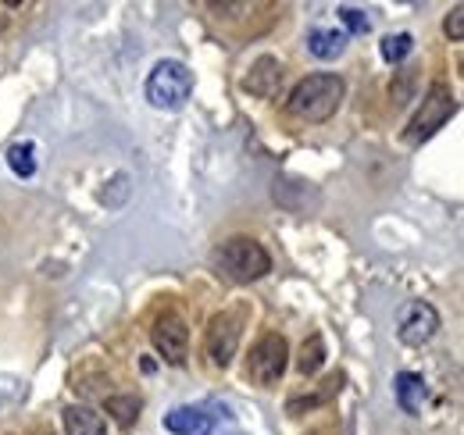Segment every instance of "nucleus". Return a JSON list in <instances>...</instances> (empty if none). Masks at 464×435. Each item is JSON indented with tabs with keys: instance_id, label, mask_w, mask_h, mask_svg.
Masks as SVG:
<instances>
[{
	"instance_id": "nucleus-13",
	"label": "nucleus",
	"mask_w": 464,
	"mask_h": 435,
	"mask_svg": "<svg viewBox=\"0 0 464 435\" xmlns=\"http://www.w3.org/2000/svg\"><path fill=\"white\" fill-rule=\"evenodd\" d=\"M393 389H397V403H401L404 414H418L421 403H425V396H429L425 382L418 379V375H411V372H401L397 382H393Z\"/></svg>"
},
{
	"instance_id": "nucleus-21",
	"label": "nucleus",
	"mask_w": 464,
	"mask_h": 435,
	"mask_svg": "<svg viewBox=\"0 0 464 435\" xmlns=\"http://www.w3.org/2000/svg\"><path fill=\"white\" fill-rule=\"evenodd\" d=\"M18 392H22V382L11 379V375H0V407L11 403V400H18Z\"/></svg>"
},
{
	"instance_id": "nucleus-5",
	"label": "nucleus",
	"mask_w": 464,
	"mask_h": 435,
	"mask_svg": "<svg viewBox=\"0 0 464 435\" xmlns=\"http://www.w3.org/2000/svg\"><path fill=\"white\" fill-rule=\"evenodd\" d=\"M286 361H290V346L283 335H261L246 357V375L254 385H276L286 372Z\"/></svg>"
},
{
	"instance_id": "nucleus-16",
	"label": "nucleus",
	"mask_w": 464,
	"mask_h": 435,
	"mask_svg": "<svg viewBox=\"0 0 464 435\" xmlns=\"http://www.w3.org/2000/svg\"><path fill=\"white\" fill-rule=\"evenodd\" d=\"M104 411L115 418V425L129 429V425H136V418H140V411H143V400H140V396H108Z\"/></svg>"
},
{
	"instance_id": "nucleus-3",
	"label": "nucleus",
	"mask_w": 464,
	"mask_h": 435,
	"mask_svg": "<svg viewBox=\"0 0 464 435\" xmlns=\"http://www.w3.org/2000/svg\"><path fill=\"white\" fill-rule=\"evenodd\" d=\"M193 93V72L182 61H158L147 75V101L158 111H179Z\"/></svg>"
},
{
	"instance_id": "nucleus-14",
	"label": "nucleus",
	"mask_w": 464,
	"mask_h": 435,
	"mask_svg": "<svg viewBox=\"0 0 464 435\" xmlns=\"http://www.w3.org/2000/svg\"><path fill=\"white\" fill-rule=\"evenodd\" d=\"M307 51L314 57H322V61H333V57H340L347 51V36L343 33H336V29H311V36H307Z\"/></svg>"
},
{
	"instance_id": "nucleus-17",
	"label": "nucleus",
	"mask_w": 464,
	"mask_h": 435,
	"mask_svg": "<svg viewBox=\"0 0 464 435\" xmlns=\"http://www.w3.org/2000/svg\"><path fill=\"white\" fill-rule=\"evenodd\" d=\"M7 164H11V171H14V175L29 179V175L36 171V158H33V143H14V147L7 150Z\"/></svg>"
},
{
	"instance_id": "nucleus-15",
	"label": "nucleus",
	"mask_w": 464,
	"mask_h": 435,
	"mask_svg": "<svg viewBox=\"0 0 464 435\" xmlns=\"http://www.w3.org/2000/svg\"><path fill=\"white\" fill-rule=\"evenodd\" d=\"M322 364H325V339L322 335H307L304 346H300V357H296V372L300 375H314V372H322Z\"/></svg>"
},
{
	"instance_id": "nucleus-6",
	"label": "nucleus",
	"mask_w": 464,
	"mask_h": 435,
	"mask_svg": "<svg viewBox=\"0 0 464 435\" xmlns=\"http://www.w3.org/2000/svg\"><path fill=\"white\" fill-rule=\"evenodd\" d=\"M440 332V314L432 304L425 300H411L401 307V318H397V335L404 346H425L432 335Z\"/></svg>"
},
{
	"instance_id": "nucleus-10",
	"label": "nucleus",
	"mask_w": 464,
	"mask_h": 435,
	"mask_svg": "<svg viewBox=\"0 0 464 435\" xmlns=\"http://www.w3.org/2000/svg\"><path fill=\"white\" fill-rule=\"evenodd\" d=\"M343 382H347V375L343 372H333L329 379L322 382L314 392H307V396H293L290 403H286V411L290 414H307V411H318V407H325L340 389H343Z\"/></svg>"
},
{
	"instance_id": "nucleus-19",
	"label": "nucleus",
	"mask_w": 464,
	"mask_h": 435,
	"mask_svg": "<svg viewBox=\"0 0 464 435\" xmlns=\"http://www.w3.org/2000/svg\"><path fill=\"white\" fill-rule=\"evenodd\" d=\"M443 33H447L450 40H464V4L450 7V14L443 18Z\"/></svg>"
},
{
	"instance_id": "nucleus-4",
	"label": "nucleus",
	"mask_w": 464,
	"mask_h": 435,
	"mask_svg": "<svg viewBox=\"0 0 464 435\" xmlns=\"http://www.w3.org/2000/svg\"><path fill=\"white\" fill-rule=\"evenodd\" d=\"M454 111H458L454 93L447 90V82H436V86L425 93L421 108L414 111V118H411V125H407V132H404V143L407 147H421L425 140H432V136L454 118Z\"/></svg>"
},
{
	"instance_id": "nucleus-7",
	"label": "nucleus",
	"mask_w": 464,
	"mask_h": 435,
	"mask_svg": "<svg viewBox=\"0 0 464 435\" xmlns=\"http://www.w3.org/2000/svg\"><path fill=\"white\" fill-rule=\"evenodd\" d=\"M150 343L154 350L169 361V364H186V353H189V328L179 314H161L154 328H150Z\"/></svg>"
},
{
	"instance_id": "nucleus-2",
	"label": "nucleus",
	"mask_w": 464,
	"mask_h": 435,
	"mask_svg": "<svg viewBox=\"0 0 464 435\" xmlns=\"http://www.w3.org/2000/svg\"><path fill=\"white\" fill-rule=\"evenodd\" d=\"M215 268L222 278H229L236 285H250V282H257V278L272 272V257L257 239L236 236V239H226L215 250Z\"/></svg>"
},
{
	"instance_id": "nucleus-20",
	"label": "nucleus",
	"mask_w": 464,
	"mask_h": 435,
	"mask_svg": "<svg viewBox=\"0 0 464 435\" xmlns=\"http://www.w3.org/2000/svg\"><path fill=\"white\" fill-rule=\"evenodd\" d=\"M340 18H343V25H347L350 33H368V14H364V11H357V7H340Z\"/></svg>"
},
{
	"instance_id": "nucleus-8",
	"label": "nucleus",
	"mask_w": 464,
	"mask_h": 435,
	"mask_svg": "<svg viewBox=\"0 0 464 435\" xmlns=\"http://www.w3.org/2000/svg\"><path fill=\"white\" fill-rule=\"evenodd\" d=\"M236 350H239V314L222 311L208 325V357H211L215 368H229Z\"/></svg>"
},
{
	"instance_id": "nucleus-18",
	"label": "nucleus",
	"mask_w": 464,
	"mask_h": 435,
	"mask_svg": "<svg viewBox=\"0 0 464 435\" xmlns=\"http://www.w3.org/2000/svg\"><path fill=\"white\" fill-rule=\"evenodd\" d=\"M411 51H414V40H411L407 33H397V36H386V40H382V57H386L390 64L404 61Z\"/></svg>"
},
{
	"instance_id": "nucleus-12",
	"label": "nucleus",
	"mask_w": 464,
	"mask_h": 435,
	"mask_svg": "<svg viewBox=\"0 0 464 435\" xmlns=\"http://www.w3.org/2000/svg\"><path fill=\"white\" fill-rule=\"evenodd\" d=\"M165 429L172 435H208L211 432V418L197 407H175L165 414Z\"/></svg>"
},
{
	"instance_id": "nucleus-1",
	"label": "nucleus",
	"mask_w": 464,
	"mask_h": 435,
	"mask_svg": "<svg viewBox=\"0 0 464 435\" xmlns=\"http://www.w3.org/2000/svg\"><path fill=\"white\" fill-rule=\"evenodd\" d=\"M343 93H347V82L340 75L318 72V75H307L293 86L286 108L300 121H329L343 104Z\"/></svg>"
},
{
	"instance_id": "nucleus-9",
	"label": "nucleus",
	"mask_w": 464,
	"mask_h": 435,
	"mask_svg": "<svg viewBox=\"0 0 464 435\" xmlns=\"http://www.w3.org/2000/svg\"><path fill=\"white\" fill-rule=\"evenodd\" d=\"M279 82H283V64L276 57H257L243 75V90L254 97H276Z\"/></svg>"
},
{
	"instance_id": "nucleus-11",
	"label": "nucleus",
	"mask_w": 464,
	"mask_h": 435,
	"mask_svg": "<svg viewBox=\"0 0 464 435\" xmlns=\"http://www.w3.org/2000/svg\"><path fill=\"white\" fill-rule=\"evenodd\" d=\"M64 432L68 435H108V421H104L93 407L72 403V407H64Z\"/></svg>"
}]
</instances>
